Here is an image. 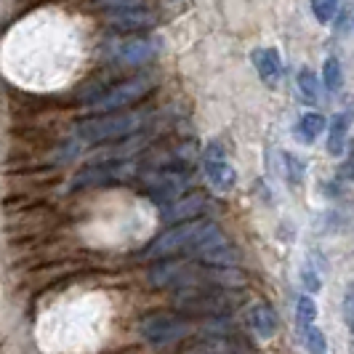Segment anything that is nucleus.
I'll return each mask as SVG.
<instances>
[{
    "mask_svg": "<svg viewBox=\"0 0 354 354\" xmlns=\"http://www.w3.org/2000/svg\"><path fill=\"white\" fill-rule=\"evenodd\" d=\"M149 118L147 112H106L91 115L75 125V139L83 144H112L136 136Z\"/></svg>",
    "mask_w": 354,
    "mask_h": 354,
    "instance_id": "1",
    "label": "nucleus"
},
{
    "mask_svg": "<svg viewBox=\"0 0 354 354\" xmlns=\"http://www.w3.org/2000/svg\"><path fill=\"white\" fill-rule=\"evenodd\" d=\"M216 224L211 221H187V224H176V227H171L168 232H162L160 237H155L147 250H144V256L147 259H171V256H178V253H195L197 245H200V240L213 230Z\"/></svg>",
    "mask_w": 354,
    "mask_h": 354,
    "instance_id": "2",
    "label": "nucleus"
},
{
    "mask_svg": "<svg viewBox=\"0 0 354 354\" xmlns=\"http://www.w3.org/2000/svg\"><path fill=\"white\" fill-rule=\"evenodd\" d=\"M155 80L149 75H136V77H128L120 80L115 86H106L104 93L91 104V109L96 115H106V112H125L128 106L139 104L144 96L152 91Z\"/></svg>",
    "mask_w": 354,
    "mask_h": 354,
    "instance_id": "3",
    "label": "nucleus"
},
{
    "mask_svg": "<svg viewBox=\"0 0 354 354\" xmlns=\"http://www.w3.org/2000/svg\"><path fill=\"white\" fill-rule=\"evenodd\" d=\"M147 195L160 205H171L174 200L184 197L192 189V174L181 171V168H162L147 176Z\"/></svg>",
    "mask_w": 354,
    "mask_h": 354,
    "instance_id": "4",
    "label": "nucleus"
},
{
    "mask_svg": "<svg viewBox=\"0 0 354 354\" xmlns=\"http://www.w3.org/2000/svg\"><path fill=\"white\" fill-rule=\"evenodd\" d=\"M136 174V165L128 160H99L88 168H83L77 176L72 178L75 189L83 187H104V184H115V181H125Z\"/></svg>",
    "mask_w": 354,
    "mask_h": 354,
    "instance_id": "5",
    "label": "nucleus"
},
{
    "mask_svg": "<svg viewBox=\"0 0 354 354\" xmlns=\"http://www.w3.org/2000/svg\"><path fill=\"white\" fill-rule=\"evenodd\" d=\"M203 171L205 178L211 181V187L216 192H230L237 181V174L232 168V162L227 160V152L221 149V144H208L203 152Z\"/></svg>",
    "mask_w": 354,
    "mask_h": 354,
    "instance_id": "6",
    "label": "nucleus"
},
{
    "mask_svg": "<svg viewBox=\"0 0 354 354\" xmlns=\"http://www.w3.org/2000/svg\"><path fill=\"white\" fill-rule=\"evenodd\" d=\"M109 56L123 67H142L158 56V40L152 37H125L112 43Z\"/></svg>",
    "mask_w": 354,
    "mask_h": 354,
    "instance_id": "7",
    "label": "nucleus"
},
{
    "mask_svg": "<svg viewBox=\"0 0 354 354\" xmlns=\"http://www.w3.org/2000/svg\"><path fill=\"white\" fill-rule=\"evenodd\" d=\"M142 333L152 344H168L189 333V322L178 315H152L142 322Z\"/></svg>",
    "mask_w": 354,
    "mask_h": 354,
    "instance_id": "8",
    "label": "nucleus"
},
{
    "mask_svg": "<svg viewBox=\"0 0 354 354\" xmlns=\"http://www.w3.org/2000/svg\"><path fill=\"white\" fill-rule=\"evenodd\" d=\"M205 211V197L203 195H184L174 200L171 205H162V218L171 224H187L200 218V213Z\"/></svg>",
    "mask_w": 354,
    "mask_h": 354,
    "instance_id": "9",
    "label": "nucleus"
},
{
    "mask_svg": "<svg viewBox=\"0 0 354 354\" xmlns=\"http://www.w3.org/2000/svg\"><path fill=\"white\" fill-rule=\"evenodd\" d=\"M106 21L118 32H136V30H149L158 21V17L147 8H128V11H109Z\"/></svg>",
    "mask_w": 354,
    "mask_h": 354,
    "instance_id": "10",
    "label": "nucleus"
},
{
    "mask_svg": "<svg viewBox=\"0 0 354 354\" xmlns=\"http://www.w3.org/2000/svg\"><path fill=\"white\" fill-rule=\"evenodd\" d=\"M253 67L259 72V77L269 86H274L283 77V59L274 48H256L253 51Z\"/></svg>",
    "mask_w": 354,
    "mask_h": 354,
    "instance_id": "11",
    "label": "nucleus"
},
{
    "mask_svg": "<svg viewBox=\"0 0 354 354\" xmlns=\"http://www.w3.org/2000/svg\"><path fill=\"white\" fill-rule=\"evenodd\" d=\"M352 112H338L336 118L328 125V152L330 155H341L346 147V136H349V125H352Z\"/></svg>",
    "mask_w": 354,
    "mask_h": 354,
    "instance_id": "12",
    "label": "nucleus"
},
{
    "mask_svg": "<svg viewBox=\"0 0 354 354\" xmlns=\"http://www.w3.org/2000/svg\"><path fill=\"white\" fill-rule=\"evenodd\" d=\"M250 325H253V330L261 338H272L277 333V315H274V309L264 301L253 304V309H250Z\"/></svg>",
    "mask_w": 354,
    "mask_h": 354,
    "instance_id": "13",
    "label": "nucleus"
},
{
    "mask_svg": "<svg viewBox=\"0 0 354 354\" xmlns=\"http://www.w3.org/2000/svg\"><path fill=\"white\" fill-rule=\"evenodd\" d=\"M325 128H328V120H325L322 115H317V112H306L301 120L296 123V128H293V136H296L301 144H315V139H317Z\"/></svg>",
    "mask_w": 354,
    "mask_h": 354,
    "instance_id": "14",
    "label": "nucleus"
},
{
    "mask_svg": "<svg viewBox=\"0 0 354 354\" xmlns=\"http://www.w3.org/2000/svg\"><path fill=\"white\" fill-rule=\"evenodd\" d=\"M315 319H317V304L312 296H301L299 304H296V325H299V330H306V328H312L315 325Z\"/></svg>",
    "mask_w": 354,
    "mask_h": 354,
    "instance_id": "15",
    "label": "nucleus"
},
{
    "mask_svg": "<svg viewBox=\"0 0 354 354\" xmlns=\"http://www.w3.org/2000/svg\"><path fill=\"white\" fill-rule=\"evenodd\" d=\"M280 171H283V176L290 181V184H299L304 178V171H306V165H304L301 160L296 158V155H290V152H283L280 155Z\"/></svg>",
    "mask_w": 354,
    "mask_h": 354,
    "instance_id": "16",
    "label": "nucleus"
},
{
    "mask_svg": "<svg viewBox=\"0 0 354 354\" xmlns=\"http://www.w3.org/2000/svg\"><path fill=\"white\" fill-rule=\"evenodd\" d=\"M296 83H299V91H301V96H304V99H306L309 104H315V102H317V99H319V83H317V75H315V72H312V70H306V67H304V70L299 72V80H296Z\"/></svg>",
    "mask_w": 354,
    "mask_h": 354,
    "instance_id": "17",
    "label": "nucleus"
},
{
    "mask_svg": "<svg viewBox=\"0 0 354 354\" xmlns=\"http://www.w3.org/2000/svg\"><path fill=\"white\" fill-rule=\"evenodd\" d=\"M304 338V346H306V352L309 354H328V341H325V333L319 330L317 325H312V328H306L301 333Z\"/></svg>",
    "mask_w": 354,
    "mask_h": 354,
    "instance_id": "18",
    "label": "nucleus"
},
{
    "mask_svg": "<svg viewBox=\"0 0 354 354\" xmlns=\"http://www.w3.org/2000/svg\"><path fill=\"white\" fill-rule=\"evenodd\" d=\"M322 83H325V88L328 91H338L341 88V83H344V75H341V64H338V59H325V64H322Z\"/></svg>",
    "mask_w": 354,
    "mask_h": 354,
    "instance_id": "19",
    "label": "nucleus"
},
{
    "mask_svg": "<svg viewBox=\"0 0 354 354\" xmlns=\"http://www.w3.org/2000/svg\"><path fill=\"white\" fill-rule=\"evenodd\" d=\"M312 14L319 24L333 21V17L338 14V0H312Z\"/></svg>",
    "mask_w": 354,
    "mask_h": 354,
    "instance_id": "20",
    "label": "nucleus"
},
{
    "mask_svg": "<svg viewBox=\"0 0 354 354\" xmlns=\"http://www.w3.org/2000/svg\"><path fill=\"white\" fill-rule=\"evenodd\" d=\"M341 312H344V322L354 330V280L346 285V293H344V304H341Z\"/></svg>",
    "mask_w": 354,
    "mask_h": 354,
    "instance_id": "21",
    "label": "nucleus"
},
{
    "mask_svg": "<svg viewBox=\"0 0 354 354\" xmlns=\"http://www.w3.org/2000/svg\"><path fill=\"white\" fill-rule=\"evenodd\" d=\"M106 11H128V8H144V0H96Z\"/></svg>",
    "mask_w": 354,
    "mask_h": 354,
    "instance_id": "22",
    "label": "nucleus"
},
{
    "mask_svg": "<svg viewBox=\"0 0 354 354\" xmlns=\"http://www.w3.org/2000/svg\"><path fill=\"white\" fill-rule=\"evenodd\" d=\"M301 277H304V285H309V290H317V288H319V280L312 274V269H304Z\"/></svg>",
    "mask_w": 354,
    "mask_h": 354,
    "instance_id": "23",
    "label": "nucleus"
},
{
    "mask_svg": "<svg viewBox=\"0 0 354 354\" xmlns=\"http://www.w3.org/2000/svg\"><path fill=\"white\" fill-rule=\"evenodd\" d=\"M341 178H354V155L349 162H344V168H341V174H338Z\"/></svg>",
    "mask_w": 354,
    "mask_h": 354,
    "instance_id": "24",
    "label": "nucleus"
}]
</instances>
